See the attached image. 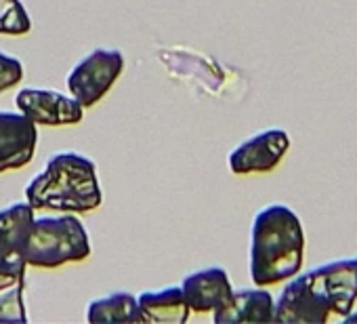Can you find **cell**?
Segmentation results:
<instances>
[{"mask_svg":"<svg viewBox=\"0 0 357 324\" xmlns=\"http://www.w3.org/2000/svg\"><path fill=\"white\" fill-rule=\"evenodd\" d=\"M305 232L298 215L286 205L257 213L250 230V278L257 286L290 280L303 267Z\"/></svg>","mask_w":357,"mask_h":324,"instance_id":"1","label":"cell"},{"mask_svg":"<svg viewBox=\"0 0 357 324\" xmlns=\"http://www.w3.org/2000/svg\"><path fill=\"white\" fill-rule=\"evenodd\" d=\"M26 200L34 211L91 213L103 205L95 162L78 152L53 154L43 173L26 188Z\"/></svg>","mask_w":357,"mask_h":324,"instance_id":"2","label":"cell"},{"mask_svg":"<svg viewBox=\"0 0 357 324\" xmlns=\"http://www.w3.org/2000/svg\"><path fill=\"white\" fill-rule=\"evenodd\" d=\"M22 257L38 270H57L91 257V240L74 213L32 219L22 240Z\"/></svg>","mask_w":357,"mask_h":324,"instance_id":"3","label":"cell"},{"mask_svg":"<svg viewBox=\"0 0 357 324\" xmlns=\"http://www.w3.org/2000/svg\"><path fill=\"white\" fill-rule=\"evenodd\" d=\"M124 70V55L118 49H95L68 76L70 95L82 105L93 108L116 84Z\"/></svg>","mask_w":357,"mask_h":324,"instance_id":"4","label":"cell"},{"mask_svg":"<svg viewBox=\"0 0 357 324\" xmlns=\"http://www.w3.org/2000/svg\"><path fill=\"white\" fill-rule=\"evenodd\" d=\"M290 149V137L282 128H267L244 143H240L229 154V169L234 175L271 173L284 160Z\"/></svg>","mask_w":357,"mask_h":324,"instance_id":"5","label":"cell"},{"mask_svg":"<svg viewBox=\"0 0 357 324\" xmlns=\"http://www.w3.org/2000/svg\"><path fill=\"white\" fill-rule=\"evenodd\" d=\"M330 309L307 274H296L288 280L273 307V322L286 324H324Z\"/></svg>","mask_w":357,"mask_h":324,"instance_id":"6","label":"cell"},{"mask_svg":"<svg viewBox=\"0 0 357 324\" xmlns=\"http://www.w3.org/2000/svg\"><path fill=\"white\" fill-rule=\"evenodd\" d=\"M330 314L344 318L357 301V259H336L309 272Z\"/></svg>","mask_w":357,"mask_h":324,"instance_id":"7","label":"cell"},{"mask_svg":"<svg viewBox=\"0 0 357 324\" xmlns=\"http://www.w3.org/2000/svg\"><path fill=\"white\" fill-rule=\"evenodd\" d=\"M20 112L36 126H66L78 124L84 116V108L70 95L51 89H22L15 97Z\"/></svg>","mask_w":357,"mask_h":324,"instance_id":"8","label":"cell"},{"mask_svg":"<svg viewBox=\"0 0 357 324\" xmlns=\"http://www.w3.org/2000/svg\"><path fill=\"white\" fill-rule=\"evenodd\" d=\"M38 145V128L22 112H0V173L30 165Z\"/></svg>","mask_w":357,"mask_h":324,"instance_id":"9","label":"cell"},{"mask_svg":"<svg viewBox=\"0 0 357 324\" xmlns=\"http://www.w3.org/2000/svg\"><path fill=\"white\" fill-rule=\"evenodd\" d=\"M32 219L34 209L28 202H15L0 211V274H26L22 240Z\"/></svg>","mask_w":357,"mask_h":324,"instance_id":"10","label":"cell"},{"mask_svg":"<svg viewBox=\"0 0 357 324\" xmlns=\"http://www.w3.org/2000/svg\"><path fill=\"white\" fill-rule=\"evenodd\" d=\"M181 290L190 309L198 314L223 307L234 295L229 276L223 267H204L190 274L183 280Z\"/></svg>","mask_w":357,"mask_h":324,"instance_id":"11","label":"cell"},{"mask_svg":"<svg viewBox=\"0 0 357 324\" xmlns=\"http://www.w3.org/2000/svg\"><path fill=\"white\" fill-rule=\"evenodd\" d=\"M275 301L269 290L259 288H242L234 290L231 299L215 309L217 324H236V322H273Z\"/></svg>","mask_w":357,"mask_h":324,"instance_id":"12","label":"cell"},{"mask_svg":"<svg viewBox=\"0 0 357 324\" xmlns=\"http://www.w3.org/2000/svg\"><path fill=\"white\" fill-rule=\"evenodd\" d=\"M139 309L143 316V322H155V324H183L188 322L192 309L185 303L181 286H166L162 290H147L141 293Z\"/></svg>","mask_w":357,"mask_h":324,"instance_id":"13","label":"cell"},{"mask_svg":"<svg viewBox=\"0 0 357 324\" xmlns=\"http://www.w3.org/2000/svg\"><path fill=\"white\" fill-rule=\"evenodd\" d=\"M86 320L91 324L109 322H143L137 299L130 293H114L89 303Z\"/></svg>","mask_w":357,"mask_h":324,"instance_id":"14","label":"cell"},{"mask_svg":"<svg viewBox=\"0 0 357 324\" xmlns=\"http://www.w3.org/2000/svg\"><path fill=\"white\" fill-rule=\"evenodd\" d=\"M26 276H0V322H26L24 305Z\"/></svg>","mask_w":357,"mask_h":324,"instance_id":"15","label":"cell"},{"mask_svg":"<svg viewBox=\"0 0 357 324\" xmlns=\"http://www.w3.org/2000/svg\"><path fill=\"white\" fill-rule=\"evenodd\" d=\"M30 30L32 22L22 0H0V34L24 36Z\"/></svg>","mask_w":357,"mask_h":324,"instance_id":"16","label":"cell"},{"mask_svg":"<svg viewBox=\"0 0 357 324\" xmlns=\"http://www.w3.org/2000/svg\"><path fill=\"white\" fill-rule=\"evenodd\" d=\"M24 80V66L20 59L0 51V93L17 87Z\"/></svg>","mask_w":357,"mask_h":324,"instance_id":"17","label":"cell"},{"mask_svg":"<svg viewBox=\"0 0 357 324\" xmlns=\"http://www.w3.org/2000/svg\"><path fill=\"white\" fill-rule=\"evenodd\" d=\"M344 320H347V322H357V311L347 314V316H344Z\"/></svg>","mask_w":357,"mask_h":324,"instance_id":"18","label":"cell"}]
</instances>
